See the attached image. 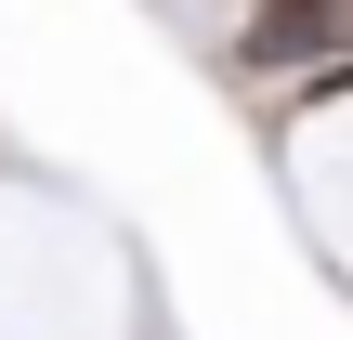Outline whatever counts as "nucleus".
Masks as SVG:
<instances>
[{
  "label": "nucleus",
  "instance_id": "obj_1",
  "mask_svg": "<svg viewBox=\"0 0 353 340\" xmlns=\"http://www.w3.org/2000/svg\"><path fill=\"white\" fill-rule=\"evenodd\" d=\"M262 13H353V0H262Z\"/></svg>",
  "mask_w": 353,
  "mask_h": 340
}]
</instances>
